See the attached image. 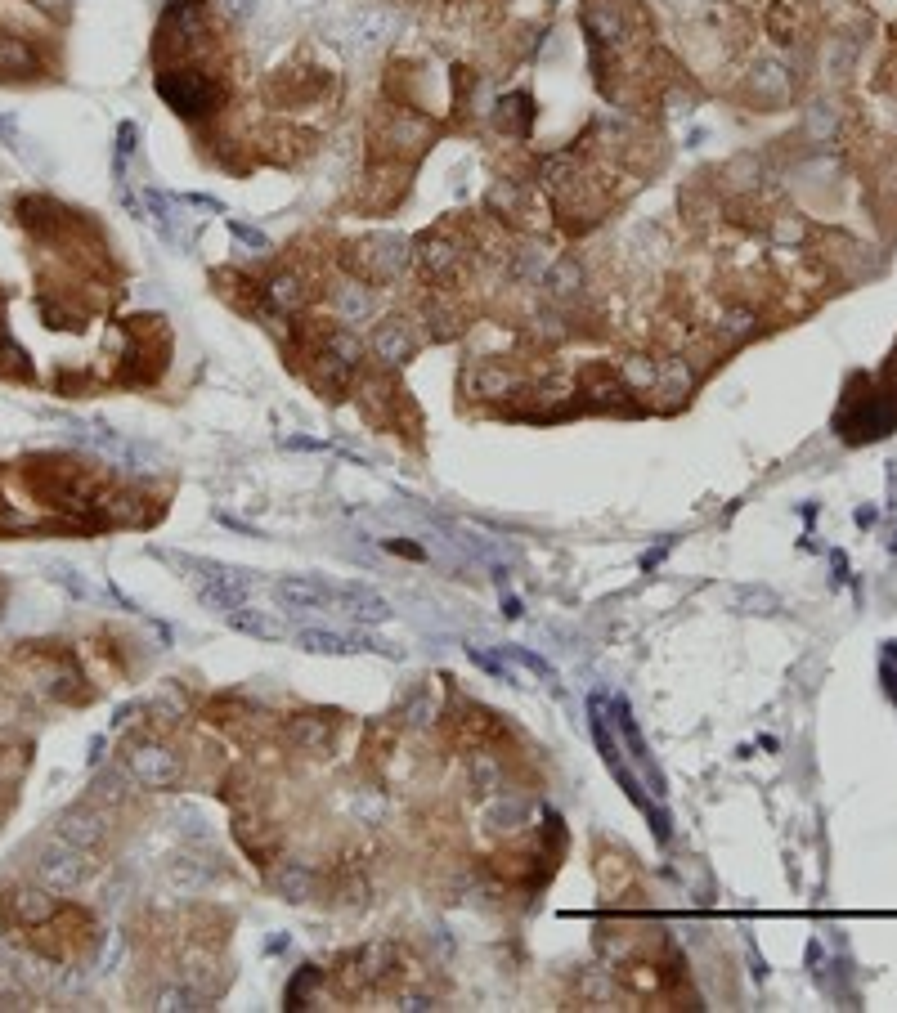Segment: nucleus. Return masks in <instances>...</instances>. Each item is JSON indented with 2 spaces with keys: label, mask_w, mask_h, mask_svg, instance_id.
Masks as SVG:
<instances>
[{
  "label": "nucleus",
  "mask_w": 897,
  "mask_h": 1013,
  "mask_svg": "<svg viewBox=\"0 0 897 1013\" xmlns=\"http://www.w3.org/2000/svg\"><path fill=\"white\" fill-rule=\"evenodd\" d=\"M157 95L180 117H202L216 108V86H211L202 72H162V77H157Z\"/></svg>",
  "instance_id": "obj_1"
},
{
  "label": "nucleus",
  "mask_w": 897,
  "mask_h": 1013,
  "mask_svg": "<svg viewBox=\"0 0 897 1013\" xmlns=\"http://www.w3.org/2000/svg\"><path fill=\"white\" fill-rule=\"evenodd\" d=\"M395 23H400V18H395L391 9H355V14H341L328 32L337 45H377L395 32Z\"/></svg>",
  "instance_id": "obj_2"
},
{
  "label": "nucleus",
  "mask_w": 897,
  "mask_h": 1013,
  "mask_svg": "<svg viewBox=\"0 0 897 1013\" xmlns=\"http://www.w3.org/2000/svg\"><path fill=\"white\" fill-rule=\"evenodd\" d=\"M36 875H41L45 888H72L81 875H86V852L72 848L68 839L50 843V848L36 857Z\"/></svg>",
  "instance_id": "obj_3"
},
{
  "label": "nucleus",
  "mask_w": 897,
  "mask_h": 1013,
  "mask_svg": "<svg viewBox=\"0 0 897 1013\" xmlns=\"http://www.w3.org/2000/svg\"><path fill=\"white\" fill-rule=\"evenodd\" d=\"M126 762H131V776L140 780V785H149V789H166V785H175V776H180L175 758L166 754L162 745H131L126 749Z\"/></svg>",
  "instance_id": "obj_4"
},
{
  "label": "nucleus",
  "mask_w": 897,
  "mask_h": 1013,
  "mask_svg": "<svg viewBox=\"0 0 897 1013\" xmlns=\"http://www.w3.org/2000/svg\"><path fill=\"white\" fill-rule=\"evenodd\" d=\"M54 830H59V839H68L72 848H81V852H90L99 839H104V821H99L95 812H63L59 821H54Z\"/></svg>",
  "instance_id": "obj_5"
},
{
  "label": "nucleus",
  "mask_w": 897,
  "mask_h": 1013,
  "mask_svg": "<svg viewBox=\"0 0 897 1013\" xmlns=\"http://www.w3.org/2000/svg\"><path fill=\"white\" fill-rule=\"evenodd\" d=\"M409 256H413V252H409V243H404V238H377V243H373V256H368V260H373L377 278H395L404 265H409Z\"/></svg>",
  "instance_id": "obj_6"
},
{
  "label": "nucleus",
  "mask_w": 897,
  "mask_h": 1013,
  "mask_svg": "<svg viewBox=\"0 0 897 1013\" xmlns=\"http://www.w3.org/2000/svg\"><path fill=\"white\" fill-rule=\"evenodd\" d=\"M373 355L386 359V364H404V359L413 355V337L404 328H395V323H386V328H377V337H373Z\"/></svg>",
  "instance_id": "obj_7"
},
{
  "label": "nucleus",
  "mask_w": 897,
  "mask_h": 1013,
  "mask_svg": "<svg viewBox=\"0 0 897 1013\" xmlns=\"http://www.w3.org/2000/svg\"><path fill=\"white\" fill-rule=\"evenodd\" d=\"M332 301H337V310H341V319H346V323H359V319H368V314H373V292H368V287H359V283H341Z\"/></svg>",
  "instance_id": "obj_8"
},
{
  "label": "nucleus",
  "mask_w": 897,
  "mask_h": 1013,
  "mask_svg": "<svg viewBox=\"0 0 897 1013\" xmlns=\"http://www.w3.org/2000/svg\"><path fill=\"white\" fill-rule=\"evenodd\" d=\"M265 287H270V301L279 305V310H292V305H297L301 296H305L301 287H297V278H292V274H279V278H274V283H265Z\"/></svg>",
  "instance_id": "obj_9"
},
{
  "label": "nucleus",
  "mask_w": 897,
  "mask_h": 1013,
  "mask_svg": "<svg viewBox=\"0 0 897 1013\" xmlns=\"http://www.w3.org/2000/svg\"><path fill=\"white\" fill-rule=\"evenodd\" d=\"M229 229H234V238H243L247 247H256V252H261V247H265V234H256L252 225H229Z\"/></svg>",
  "instance_id": "obj_10"
},
{
  "label": "nucleus",
  "mask_w": 897,
  "mask_h": 1013,
  "mask_svg": "<svg viewBox=\"0 0 897 1013\" xmlns=\"http://www.w3.org/2000/svg\"><path fill=\"white\" fill-rule=\"evenodd\" d=\"M256 5H261V0H225V9H229V14H238V18H247Z\"/></svg>",
  "instance_id": "obj_11"
}]
</instances>
